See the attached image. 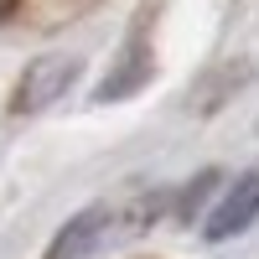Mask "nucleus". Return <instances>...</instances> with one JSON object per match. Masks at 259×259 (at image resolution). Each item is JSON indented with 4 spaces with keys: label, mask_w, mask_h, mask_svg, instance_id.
<instances>
[{
    "label": "nucleus",
    "mask_w": 259,
    "mask_h": 259,
    "mask_svg": "<svg viewBox=\"0 0 259 259\" xmlns=\"http://www.w3.org/2000/svg\"><path fill=\"white\" fill-rule=\"evenodd\" d=\"M73 78H78V57H68V52H47V57L26 62V73L16 78V94H11V114H36L47 104H57L73 89Z\"/></svg>",
    "instance_id": "obj_1"
},
{
    "label": "nucleus",
    "mask_w": 259,
    "mask_h": 259,
    "mask_svg": "<svg viewBox=\"0 0 259 259\" xmlns=\"http://www.w3.org/2000/svg\"><path fill=\"white\" fill-rule=\"evenodd\" d=\"M249 223H259V166H254V171H244V177L223 192V202L202 218V239H212V244L239 239Z\"/></svg>",
    "instance_id": "obj_2"
},
{
    "label": "nucleus",
    "mask_w": 259,
    "mask_h": 259,
    "mask_svg": "<svg viewBox=\"0 0 259 259\" xmlns=\"http://www.w3.org/2000/svg\"><path fill=\"white\" fill-rule=\"evenodd\" d=\"M104 239H109V207H83L57 228V239L47 244L41 259H99Z\"/></svg>",
    "instance_id": "obj_3"
},
{
    "label": "nucleus",
    "mask_w": 259,
    "mask_h": 259,
    "mask_svg": "<svg viewBox=\"0 0 259 259\" xmlns=\"http://www.w3.org/2000/svg\"><path fill=\"white\" fill-rule=\"evenodd\" d=\"M11 11H16V0H0V21H6V16H11Z\"/></svg>",
    "instance_id": "obj_4"
}]
</instances>
